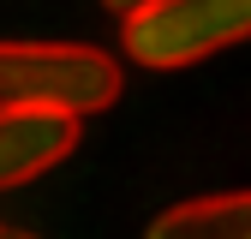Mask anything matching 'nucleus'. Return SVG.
I'll use <instances>...</instances> for the list:
<instances>
[{
	"label": "nucleus",
	"mask_w": 251,
	"mask_h": 239,
	"mask_svg": "<svg viewBox=\"0 0 251 239\" xmlns=\"http://www.w3.org/2000/svg\"><path fill=\"white\" fill-rule=\"evenodd\" d=\"M251 42V0H144L120 18V48L150 72H179Z\"/></svg>",
	"instance_id": "obj_2"
},
{
	"label": "nucleus",
	"mask_w": 251,
	"mask_h": 239,
	"mask_svg": "<svg viewBox=\"0 0 251 239\" xmlns=\"http://www.w3.org/2000/svg\"><path fill=\"white\" fill-rule=\"evenodd\" d=\"M78 149V114L66 108H0V191L30 186Z\"/></svg>",
	"instance_id": "obj_3"
},
{
	"label": "nucleus",
	"mask_w": 251,
	"mask_h": 239,
	"mask_svg": "<svg viewBox=\"0 0 251 239\" xmlns=\"http://www.w3.org/2000/svg\"><path fill=\"white\" fill-rule=\"evenodd\" d=\"M155 239H251V191L185 197L150 221Z\"/></svg>",
	"instance_id": "obj_4"
},
{
	"label": "nucleus",
	"mask_w": 251,
	"mask_h": 239,
	"mask_svg": "<svg viewBox=\"0 0 251 239\" xmlns=\"http://www.w3.org/2000/svg\"><path fill=\"white\" fill-rule=\"evenodd\" d=\"M102 6H108V12H120V18H126V12H132V6H144V0H102Z\"/></svg>",
	"instance_id": "obj_5"
},
{
	"label": "nucleus",
	"mask_w": 251,
	"mask_h": 239,
	"mask_svg": "<svg viewBox=\"0 0 251 239\" xmlns=\"http://www.w3.org/2000/svg\"><path fill=\"white\" fill-rule=\"evenodd\" d=\"M120 102V60L90 42H0V108L102 114Z\"/></svg>",
	"instance_id": "obj_1"
}]
</instances>
